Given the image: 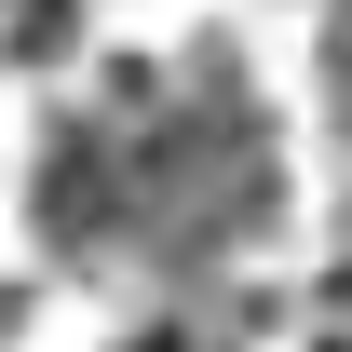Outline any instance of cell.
Instances as JSON below:
<instances>
[{"label": "cell", "mask_w": 352, "mask_h": 352, "mask_svg": "<svg viewBox=\"0 0 352 352\" xmlns=\"http://www.w3.org/2000/svg\"><path fill=\"white\" fill-rule=\"evenodd\" d=\"M0 325H28V298H14V285H0Z\"/></svg>", "instance_id": "6da1fadb"}]
</instances>
